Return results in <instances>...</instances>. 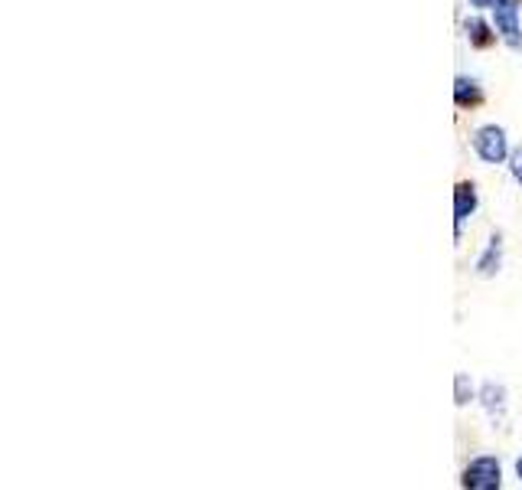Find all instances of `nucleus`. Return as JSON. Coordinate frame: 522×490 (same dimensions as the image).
<instances>
[{
    "label": "nucleus",
    "mask_w": 522,
    "mask_h": 490,
    "mask_svg": "<svg viewBox=\"0 0 522 490\" xmlns=\"http://www.w3.org/2000/svg\"><path fill=\"white\" fill-rule=\"evenodd\" d=\"M500 461L496 458H477V461H470L467 464V471H464V487L470 490H493V487H500Z\"/></svg>",
    "instance_id": "1"
},
{
    "label": "nucleus",
    "mask_w": 522,
    "mask_h": 490,
    "mask_svg": "<svg viewBox=\"0 0 522 490\" xmlns=\"http://www.w3.org/2000/svg\"><path fill=\"white\" fill-rule=\"evenodd\" d=\"M493 14H496V33H500L513 49H519L522 46V30H519V7H516V0H496Z\"/></svg>",
    "instance_id": "2"
},
{
    "label": "nucleus",
    "mask_w": 522,
    "mask_h": 490,
    "mask_svg": "<svg viewBox=\"0 0 522 490\" xmlns=\"http://www.w3.org/2000/svg\"><path fill=\"white\" fill-rule=\"evenodd\" d=\"M474 147L487 164H503L506 161V134H503V128H496V125L480 128L477 138H474Z\"/></svg>",
    "instance_id": "3"
},
{
    "label": "nucleus",
    "mask_w": 522,
    "mask_h": 490,
    "mask_svg": "<svg viewBox=\"0 0 522 490\" xmlns=\"http://www.w3.org/2000/svg\"><path fill=\"white\" fill-rule=\"evenodd\" d=\"M477 210V190L474 183H461V187L454 190V223L461 229L467 223V216Z\"/></svg>",
    "instance_id": "4"
},
{
    "label": "nucleus",
    "mask_w": 522,
    "mask_h": 490,
    "mask_svg": "<svg viewBox=\"0 0 522 490\" xmlns=\"http://www.w3.org/2000/svg\"><path fill=\"white\" fill-rule=\"evenodd\" d=\"M477 272H480L483 278H490V275L500 272V236L490 239V249H487V255H483V259L477 262Z\"/></svg>",
    "instance_id": "5"
},
{
    "label": "nucleus",
    "mask_w": 522,
    "mask_h": 490,
    "mask_svg": "<svg viewBox=\"0 0 522 490\" xmlns=\"http://www.w3.org/2000/svg\"><path fill=\"white\" fill-rule=\"evenodd\" d=\"M467 33H470V43H474V46H487L493 40L490 30H487V23H483V20H470L467 23Z\"/></svg>",
    "instance_id": "6"
},
{
    "label": "nucleus",
    "mask_w": 522,
    "mask_h": 490,
    "mask_svg": "<svg viewBox=\"0 0 522 490\" xmlns=\"http://www.w3.org/2000/svg\"><path fill=\"white\" fill-rule=\"evenodd\" d=\"M480 92H477V82L474 79H457V105H467V102H477Z\"/></svg>",
    "instance_id": "7"
},
{
    "label": "nucleus",
    "mask_w": 522,
    "mask_h": 490,
    "mask_svg": "<svg viewBox=\"0 0 522 490\" xmlns=\"http://www.w3.org/2000/svg\"><path fill=\"white\" fill-rule=\"evenodd\" d=\"M509 161H513V164H509V167H513V177L522 183V147H519V151H513V157H509Z\"/></svg>",
    "instance_id": "8"
},
{
    "label": "nucleus",
    "mask_w": 522,
    "mask_h": 490,
    "mask_svg": "<svg viewBox=\"0 0 522 490\" xmlns=\"http://www.w3.org/2000/svg\"><path fill=\"white\" fill-rule=\"evenodd\" d=\"M457 402H461V406L467 402V379L464 376H457Z\"/></svg>",
    "instance_id": "9"
},
{
    "label": "nucleus",
    "mask_w": 522,
    "mask_h": 490,
    "mask_svg": "<svg viewBox=\"0 0 522 490\" xmlns=\"http://www.w3.org/2000/svg\"><path fill=\"white\" fill-rule=\"evenodd\" d=\"M493 4H496V0H470V7H480V10L483 7H493Z\"/></svg>",
    "instance_id": "10"
},
{
    "label": "nucleus",
    "mask_w": 522,
    "mask_h": 490,
    "mask_svg": "<svg viewBox=\"0 0 522 490\" xmlns=\"http://www.w3.org/2000/svg\"><path fill=\"white\" fill-rule=\"evenodd\" d=\"M516 474H519V481H522V458L516 461Z\"/></svg>",
    "instance_id": "11"
}]
</instances>
